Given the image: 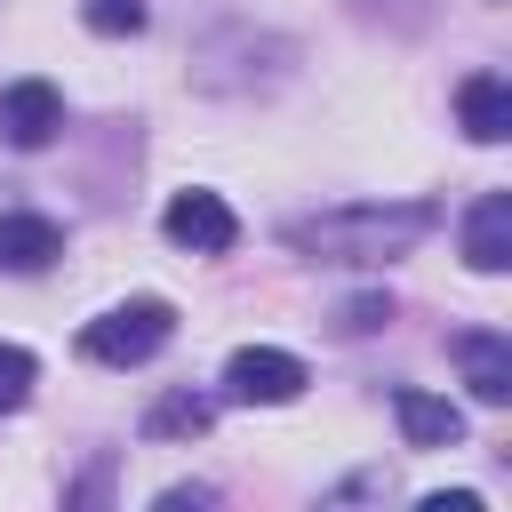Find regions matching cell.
I'll return each mask as SVG.
<instances>
[{"instance_id":"8fae6325","label":"cell","mask_w":512,"mask_h":512,"mask_svg":"<svg viewBox=\"0 0 512 512\" xmlns=\"http://www.w3.org/2000/svg\"><path fill=\"white\" fill-rule=\"evenodd\" d=\"M208 424H216V400H200L192 384H176V392H160V400L144 408L136 432H144V440H200Z\"/></svg>"},{"instance_id":"277c9868","label":"cell","mask_w":512,"mask_h":512,"mask_svg":"<svg viewBox=\"0 0 512 512\" xmlns=\"http://www.w3.org/2000/svg\"><path fill=\"white\" fill-rule=\"evenodd\" d=\"M160 232H168L176 248H192V256H224V248L240 240V224H232V208H224L216 192H176V200L160 208Z\"/></svg>"},{"instance_id":"2e32d148","label":"cell","mask_w":512,"mask_h":512,"mask_svg":"<svg viewBox=\"0 0 512 512\" xmlns=\"http://www.w3.org/2000/svg\"><path fill=\"white\" fill-rule=\"evenodd\" d=\"M208 496H216V488H168V496H160V512H184V504H208Z\"/></svg>"},{"instance_id":"7a4b0ae2","label":"cell","mask_w":512,"mask_h":512,"mask_svg":"<svg viewBox=\"0 0 512 512\" xmlns=\"http://www.w3.org/2000/svg\"><path fill=\"white\" fill-rule=\"evenodd\" d=\"M168 328H176V304L168 296H128V304H112L104 320L80 328V352L104 360V368H136V360H152L168 344Z\"/></svg>"},{"instance_id":"6da1fadb","label":"cell","mask_w":512,"mask_h":512,"mask_svg":"<svg viewBox=\"0 0 512 512\" xmlns=\"http://www.w3.org/2000/svg\"><path fill=\"white\" fill-rule=\"evenodd\" d=\"M440 232L432 200H352V208H320L304 224H288V248L328 256V264H392L408 248H424Z\"/></svg>"},{"instance_id":"3957f363","label":"cell","mask_w":512,"mask_h":512,"mask_svg":"<svg viewBox=\"0 0 512 512\" xmlns=\"http://www.w3.org/2000/svg\"><path fill=\"white\" fill-rule=\"evenodd\" d=\"M296 392H304V360H296V352L248 344V352L224 360V400H240V408H280V400H296Z\"/></svg>"},{"instance_id":"52a82bcc","label":"cell","mask_w":512,"mask_h":512,"mask_svg":"<svg viewBox=\"0 0 512 512\" xmlns=\"http://www.w3.org/2000/svg\"><path fill=\"white\" fill-rule=\"evenodd\" d=\"M464 264L472 272H504L512 264V192H480L464 208Z\"/></svg>"},{"instance_id":"7c38bea8","label":"cell","mask_w":512,"mask_h":512,"mask_svg":"<svg viewBox=\"0 0 512 512\" xmlns=\"http://www.w3.org/2000/svg\"><path fill=\"white\" fill-rule=\"evenodd\" d=\"M80 16H88V32H144L152 24V0H80Z\"/></svg>"},{"instance_id":"8992f818","label":"cell","mask_w":512,"mask_h":512,"mask_svg":"<svg viewBox=\"0 0 512 512\" xmlns=\"http://www.w3.org/2000/svg\"><path fill=\"white\" fill-rule=\"evenodd\" d=\"M56 128H64V96H56L48 80H8V88H0V136H8L16 152H40Z\"/></svg>"},{"instance_id":"ba28073f","label":"cell","mask_w":512,"mask_h":512,"mask_svg":"<svg viewBox=\"0 0 512 512\" xmlns=\"http://www.w3.org/2000/svg\"><path fill=\"white\" fill-rule=\"evenodd\" d=\"M392 416H400V440H408V448H456V440H464V408L440 400V392L400 384V392H392Z\"/></svg>"},{"instance_id":"4fadbf2b","label":"cell","mask_w":512,"mask_h":512,"mask_svg":"<svg viewBox=\"0 0 512 512\" xmlns=\"http://www.w3.org/2000/svg\"><path fill=\"white\" fill-rule=\"evenodd\" d=\"M32 376H40V360H32L24 344H0V408H16V400L32 392Z\"/></svg>"},{"instance_id":"9c48e42d","label":"cell","mask_w":512,"mask_h":512,"mask_svg":"<svg viewBox=\"0 0 512 512\" xmlns=\"http://www.w3.org/2000/svg\"><path fill=\"white\" fill-rule=\"evenodd\" d=\"M456 120H464L472 144H504V136H512V80H504V72H472V80L456 88Z\"/></svg>"},{"instance_id":"5b68a950","label":"cell","mask_w":512,"mask_h":512,"mask_svg":"<svg viewBox=\"0 0 512 512\" xmlns=\"http://www.w3.org/2000/svg\"><path fill=\"white\" fill-rule=\"evenodd\" d=\"M448 360L464 368V384H472V400H512V336L504 328H456L448 336Z\"/></svg>"},{"instance_id":"30bf717a","label":"cell","mask_w":512,"mask_h":512,"mask_svg":"<svg viewBox=\"0 0 512 512\" xmlns=\"http://www.w3.org/2000/svg\"><path fill=\"white\" fill-rule=\"evenodd\" d=\"M64 256V232L48 224V216H0V272H48Z\"/></svg>"},{"instance_id":"5bb4252c","label":"cell","mask_w":512,"mask_h":512,"mask_svg":"<svg viewBox=\"0 0 512 512\" xmlns=\"http://www.w3.org/2000/svg\"><path fill=\"white\" fill-rule=\"evenodd\" d=\"M384 320H392V296H352V304H344V328H352V336H368V328H384Z\"/></svg>"},{"instance_id":"9a60e30c","label":"cell","mask_w":512,"mask_h":512,"mask_svg":"<svg viewBox=\"0 0 512 512\" xmlns=\"http://www.w3.org/2000/svg\"><path fill=\"white\" fill-rule=\"evenodd\" d=\"M424 512H480L472 488H448V496H424Z\"/></svg>"}]
</instances>
